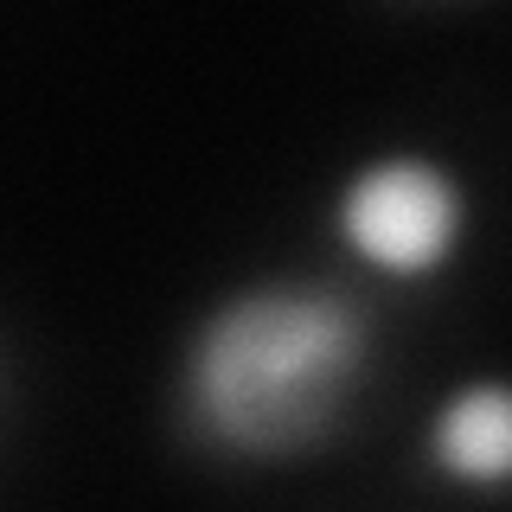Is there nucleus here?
I'll list each match as a JSON object with an SVG mask.
<instances>
[{
	"label": "nucleus",
	"mask_w": 512,
	"mask_h": 512,
	"mask_svg": "<svg viewBox=\"0 0 512 512\" xmlns=\"http://www.w3.org/2000/svg\"><path fill=\"white\" fill-rule=\"evenodd\" d=\"M423 461L461 493H512V378H468L429 410Z\"/></svg>",
	"instance_id": "obj_3"
},
{
	"label": "nucleus",
	"mask_w": 512,
	"mask_h": 512,
	"mask_svg": "<svg viewBox=\"0 0 512 512\" xmlns=\"http://www.w3.org/2000/svg\"><path fill=\"white\" fill-rule=\"evenodd\" d=\"M378 378V308L346 282H244L192 320L180 416L218 455H320Z\"/></svg>",
	"instance_id": "obj_1"
},
{
	"label": "nucleus",
	"mask_w": 512,
	"mask_h": 512,
	"mask_svg": "<svg viewBox=\"0 0 512 512\" xmlns=\"http://www.w3.org/2000/svg\"><path fill=\"white\" fill-rule=\"evenodd\" d=\"M468 180L423 148H391L352 167L333 192V237L384 282H436L468 244Z\"/></svg>",
	"instance_id": "obj_2"
}]
</instances>
